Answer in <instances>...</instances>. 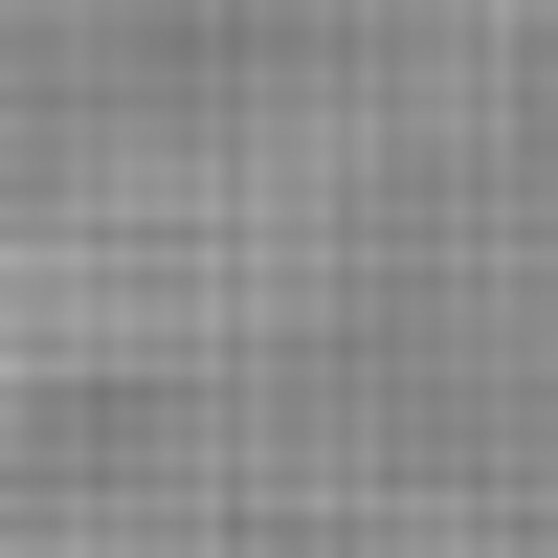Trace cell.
<instances>
[{"label":"cell","instance_id":"6da1fadb","mask_svg":"<svg viewBox=\"0 0 558 558\" xmlns=\"http://www.w3.org/2000/svg\"><path fill=\"white\" fill-rule=\"evenodd\" d=\"M0 558H558V0H0Z\"/></svg>","mask_w":558,"mask_h":558}]
</instances>
